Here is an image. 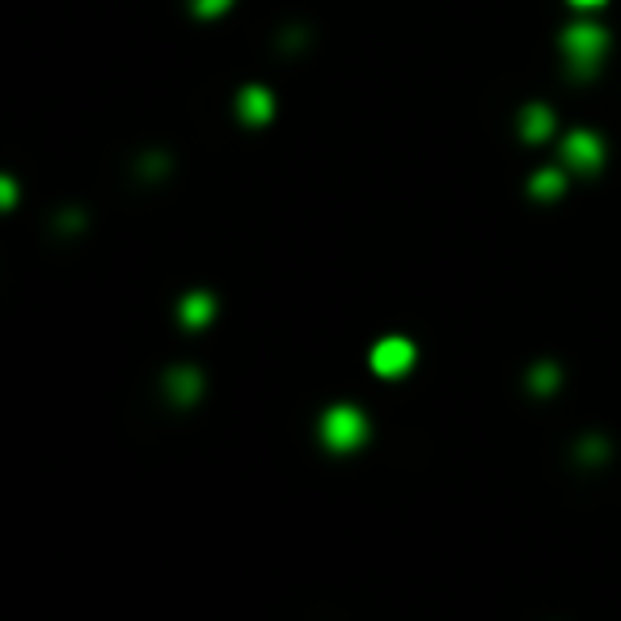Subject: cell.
<instances>
[{
  "instance_id": "6da1fadb",
  "label": "cell",
  "mask_w": 621,
  "mask_h": 621,
  "mask_svg": "<svg viewBox=\"0 0 621 621\" xmlns=\"http://www.w3.org/2000/svg\"><path fill=\"white\" fill-rule=\"evenodd\" d=\"M605 51H609L605 26L575 22V26L562 30V60H567L571 72H579V77H592V72L600 68V60H605Z\"/></svg>"
},
{
  "instance_id": "7a4b0ae2",
  "label": "cell",
  "mask_w": 621,
  "mask_h": 621,
  "mask_svg": "<svg viewBox=\"0 0 621 621\" xmlns=\"http://www.w3.org/2000/svg\"><path fill=\"white\" fill-rule=\"evenodd\" d=\"M364 440H368V419L360 406L338 402L322 414V444L334 448V453H355Z\"/></svg>"
},
{
  "instance_id": "3957f363",
  "label": "cell",
  "mask_w": 621,
  "mask_h": 621,
  "mask_svg": "<svg viewBox=\"0 0 621 621\" xmlns=\"http://www.w3.org/2000/svg\"><path fill=\"white\" fill-rule=\"evenodd\" d=\"M605 161V144H600L596 131H571L567 140H562V165L575 169V174H592Z\"/></svg>"
},
{
  "instance_id": "277c9868",
  "label": "cell",
  "mask_w": 621,
  "mask_h": 621,
  "mask_svg": "<svg viewBox=\"0 0 621 621\" xmlns=\"http://www.w3.org/2000/svg\"><path fill=\"white\" fill-rule=\"evenodd\" d=\"M414 368V343L410 338H381V343L372 347V372L376 376H406Z\"/></svg>"
},
{
  "instance_id": "5b68a950",
  "label": "cell",
  "mask_w": 621,
  "mask_h": 621,
  "mask_svg": "<svg viewBox=\"0 0 621 621\" xmlns=\"http://www.w3.org/2000/svg\"><path fill=\"white\" fill-rule=\"evenodd\" d=\"M237 115H241V123L262 127V123L275 115V93L262 89V85H246V89L237 93Z\"/></svg>"
},
{
  "instance_id": "8992f818",
  "label": "cell",
  "mask_w": 621,
  "mask_h": 621,
  "mask_svg": "<svg viewBox=\"0 0 621 621\" xmlns=\"http://www.w3.org/2000/svg\"><path fill=\"white\" fill-rule=\"evenodd\" d=\"M520 136L529 140V144H541V140H550L554 136V115H550V106H524V115H520Z\"/></svg>"
},
{
  "instance_id": "52a82bcc",
  "label": "cell",
  "mask_w": 621,
  "mask_h": 621,
  "mask_svg": "<svg viewBox=\"0 0 621 621\" xmlns=\"http://www.w3.org/2000/svg\"><path fill=\"white\" fill-rule=\"evenodd\" d=\"M199 389H203V376L195 368H174V372L165 376V393L174 402H182V406H191L199 398Z\"/></svg>"
},
{
  "instance_id": "ba28073f",
  "label": "cell",
  "mask_w": 621,
  "mask_h": 621,
  "mask_svg": "<svg viewBox=\"0 0 621 621\" xmlns=\"http://www.w3.org/2000/svg\"><path fill=\"white\" fill-rule=\"evenodd\" d=\"M178 317H182V326L203 330V326L216 317V300L207 296V292H191V296H182V309H178Z\"/></svg>"
},
{
  "instance_id": "9c48e42d",
  "label": "cell",
  "mask_w": 621,
  "mask_h": 621,
  "mask_svg": "<svg viewBox=\"0 0 621 621\" xmlns=\"http://www.w3.org/2000/svg\"><path fill=\"white\" fill-rule=\"evenodd\" d=\"M562 186H567V174H562V169H541V174H533L529 191H533L537 199H558Z\"/></svg>"
},
{
  "instance_id": "30bf717a",
  "label": "cell",
  "mask_w": 621,
  "mask_h": 621,
  "mask_svg": "<svg viewBox=\"0 0 621 621\" xmlns=\"http://www.w3.org/2000/svg\"><path fill=\"white\" fill-rule=\"evenodd\" d=\"M229 9H233V0H191L195 17H224Z\"/></svg>"
},
{
  "instance_id": "8fae6325",
  "label": "cell",
  "mask_w": 621,
  "mask_h": 621,
  "mask_svg": "<svg viewBox=\"0 0 621 621\" xmlns=\"http://www.w3.org/2000/svg\"><path fill=\"white\" fill-rule=\"evenodd\" d=\"M13 203H17V182L9 174H0V212H9Z\"/></svg>"
},
{
  "instance_id": "7c38bea8",
  "label": "cell",
  "mask_w": 621,
  "mask_h": 621,
  "mask_svg": "<svg viewBox=\"0 0 621 621\" xmlns=\"http://www.w3.org/2000/svg\"><path fill=\"white\" fill-rule=\"evenodd\" d=\"M571 5H575V9H600L605 0H571Z\"/></svg>"
}]
</instances>
